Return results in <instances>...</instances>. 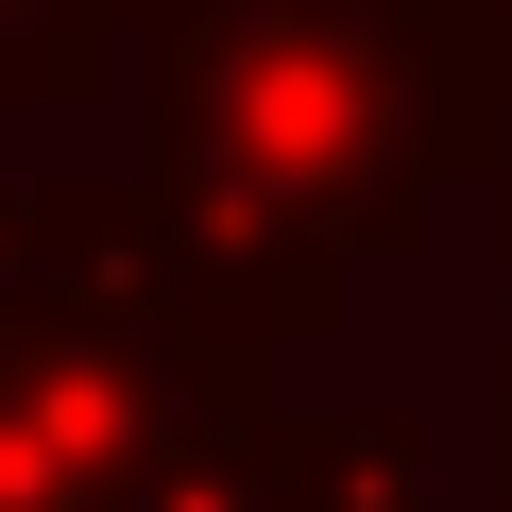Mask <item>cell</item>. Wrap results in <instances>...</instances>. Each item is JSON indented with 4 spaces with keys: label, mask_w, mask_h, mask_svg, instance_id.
I'll list each match as a JSON object with an SVG mask.
<instances>
[{
    "label": "cell",
    "mask_w": 512,
    "mask_h": 512,
    "mask_svg": "<svg viewBox=\"0 0 512 512\" xmlns=\"http://www.w3.org/2000/svg\"><path fill=\"white\" fill-rule=\"evenodd\" d=\"M103 86V0H0V103H86Z\"/></svg>",
    "instance_id": "7a4b0ae2"
},
{
    "label": "cell",
    "mask_w": 512,
    "mask_h": 512,
    "mask_svg": "<svg viewBox=\"0 0 512 512\" xmlns=\"http://www.w3.org/2000/svg\"><path fill=\"white\" fill-rule=\"evenodd\" d=\"M154 274L205 325H325L495 120V0H154Z\"/></svg>",
    "instance_id": "6da1fadb"
}]
</instances>
